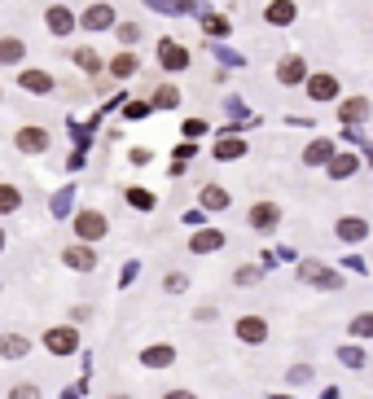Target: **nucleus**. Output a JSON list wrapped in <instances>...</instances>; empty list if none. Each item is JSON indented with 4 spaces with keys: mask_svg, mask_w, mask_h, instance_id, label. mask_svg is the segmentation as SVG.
Returning a JSON list of instances; mask_svg holds the SVG:
<instances>
[{
    "mask_svg": "<svg viewBox=\"0 0 373 399\" xmlns=\"http://www.w3.org/2000/svg\"><path fill=\"white\" fill-rule=\"evenodd\" d=\"M303 276H307V281H316V286H338V276L321 272V263H303Z\"/></svg>",
    "mask_w": 373,
    "mask_h": 399,
    "instance_id": "24",
    "label": "nucleus"
},
{
    "mask_svg": "<svg viewBox=\"0 0 373 399\" xmlns=\"http://www.w3.org/2000/svg\"><path fill=\"white\" fill-rule=\"evenodd\" d=\"M27 57V44L18 40V36H5L0 40V66H18Z\"/></svg>",
    "mask_w": 373,
    "mask_h": 399,
    "instance_id": "11",
    "label": "nucleus"
},
{
    "mask_svg": "<svg viewBox=\"0 0 373 399\" xmlns=\"http://www.w3.org/2000/svg\"><path fill=\"white\" fill-rule=\"evenodd\" d=\"M202 132H206L202 119H189V123H185V136H202Z\"/></svg>",
    "mask_w": 373,
    "mask_h": 399,
    "instance_id": "33",
    "label": "nucleus"
},
{
    "mask_svg": "<svg viewBox=\"0 0 373 399\" xmlns=\"http://www.w3.org/2000/svg\"><path fill=\"white\" fill-rule=\"evenodd\" d=\"M13 145H18L22 154H40V149H48V132L44 127H22L18 136H13Z\"/></svg>",
    "mask_w": 373,
    "mask_h": 399,
    "instance_id": "8",
    "label": "nucleus"
},
{
    "mask_svg": "<svg viewBox=\"0 0 373 399\" xmlns=\"http://www.w3.org/2000/svg\"><path fill=\"white\" fill-rule=\"evenodd\" d=\"M233 334L246 346H259V342H268V321L264 316H241V321L233 325Z\"/></svg>",
    "mask_w": 373,
    "mask_h": 399,
    "instance_id": "3",
    "label": "nucleus"
},
{
    "mask_svg": "<svg viewBox=\"0 0 373 399\" xmlns=\"http://www.w3.org/2000/svg\"><path fill=\"white\" fill-rule=\"evenodd\" d=\"M365 232H369L365 220H338V237H343V241H360Z\"/></svg>",
    "mask_w": 373,
    "mask_h": 399,
    "instance_id": "18",
    "label": "nucleus"
},
{
    "mask_svg": "<svg viewBox=\"0 0 373 399\" xmlns=\"http://www.w3.org/2000/svg\"><path fill=\"white\" fill-rule=\"evenodd\" d=\"M338 114H343V119L347 123H360L365 119V114H369V102H365V97H356V102H347L343 110H338Z\"/></svg>",
    "mask_w": 373,
    "mask_h": 399,
    "instance_id": "20",
    "label": "nucleus"
},
{
    "mask_svg": "<svg viewBox=\"0 0 373 399\" xmlns=\"http://www.w3.org/2000/svg\"><path fill=\"white\" fill-rule=\"evenodd\" d=\"M264 18L272 27H286V22H295V0H272V5L264 9Z\"/></svg>",
    "mask_w": 373,
    "mask_h": 399,
    "instance_id": "12",
    "label": "nucleus"
},
{
    "mask_svg": "<svg viewBox=\"0 0 373 399\" xmlns=\"http://www.w3.org/2000/svg\"><path fill=\"white\" fill-rule=\"evenodd\" d=\"M330 172H334V176H351V172H356V158H351V154H338V158L330 162Z\"/></svg>",
    "mask_w": 373,
    "mask_h": 399,
    "instance_id": "28",
    "label": "nucleus"
},
{
    "mask_svg": "<svg viewBox=\"0 0 373 399\" xmlns=\"http://www.w3.org/2000/svg\"><path fill=\"white\" fill-rule=\"evenodd\" d=\"M233 154H241V141H224L220 145V158H233Z\"/></svg>",
    "mask_w": 373,
    "mask_h": 399,
    "instance_id": "32",
    "label": "nucleus"
},
{
    "mask_svg": "<svg viewBox=\"0 0 373 399\" xmlns=\"http://www.w3.org/2000/svg\"><path fill=\"white\" fill-rule=\"evenodd\" d=\"M27 351H31L27 338H18V334H0V356H5V360H18V356H27Z\"/></svg>",
    "mask_w": 373,
    "mask_h": 399,
    "instance_id": "14",
    "label": "nucleus"
},
{
    "mask_svg": "<svg viewBox=\"0 0 373 399\" xmlns=\"http://www.w3.org/2000/svg\"><path fill=\"white\" fill-rule=\"evenodd\" d=\"M9 399H44V391L36 382H18V386H9Z\"/></svg>",
    "mask_w": 373,
    "mask_h": 399,
    "instance_id": "23",
    "label": "nucleus"
},
{
    "mask_svg": "<svg viewBox=\"0 0 373 399\" xmlns=\"http://www.w3.org/2000/svg\"><path fill=\"white\" fill-rule=\"evenodd\" d=\"M220 241H224V237H220V232H216V228H211V232H202V237H193L189 246H193V251H216V246H220Z\"/></svg>",
    "mask_w": 373,
    "mask_h": 399,
    "instance_id": "27",
    "label": "nucleus"
},
{
    "mask_svg": "<svg viewBox=\"0 0 373 399\" xmlns=\"http://www.w3.org/2000/svg\"><path fill=\"white\" fill-rule=\"evenodd\" d=\"M127 202H132L136 211H150V206H154V197L145 193V189H127Z\"/></svg>",
    "mask_w": 373,
    "mask_h": 399,
    "instance_id": "29",
    "label": "nucleus"
},
{
    "mask_svg": "<svg viewBox=\"0 0 373 399\" xmlns=\"http://www.w3.org/2000/svg\"><path fill=\"white\" fill-rule=\"evenodd\" d=\"M62 263L75 268V272H92L97 268V255L88 251V246H66V251H62Z\"/></svg>",
    "mask_w": 373,
    "mask_h": 399,
    "instance_id": "6",
    "label": "nucleus"
},
{
    "mask_svg": "<svg viewBox=\"0 0 373 399\" xmlns=\"http://www.w3.org/2000/svg\"><path fill=\"white\" fill-rule=\"evenodd\" d=\"M202 206L206 211H224V206H229V193H224L220 185H206L202 189Z\"/></svg>",
    "mask_w": 373,
    "mask_h": 399,
    "instance_id": "17",
    "label": "nucleus"
},
{
    "mask_svg": "<svg viewBox=\"0 0 373 399\" xmlns=\"http://www.w3.org/2000/svg\"><path fill=\"white\" fill-rule=\"evenodd\" d=\"M158 57H163V66H167V71H185V48L181 44H163V48H158Z\"/></svg>",
    "mask_w": 373,
    "mask_h": 399,
    "instance_id": "16",
    "label": "nucleus"
},
{
    "mask_svg": "<svg viewBox=\"0 0 373 399\" xmlns=\"http://www.w3.org/2000/svg\"><path fill=\"white\" fill-rule=\"evenodd\" d=\"M277 220H281V206H277V202H255V206H251V228L272 232V228H277Z\"/></svg>",
    "mask_w": 373,
    "mask_h": 399,
    "instance_id": "5",
    "label": "nucleus"
},
{
    "mask_svg": "<svg viewBox=\"0 0 373 399\" xmlns=\"http://www.w3.org/2000/svg\"><path fill=\"white\" fill-rule=\"evenodd\" d=\"M307 373H312V369H307V364H295V369H290V382H295V386H299V382H307Z\"/></svg>",
    "mask_w": 373,
    "mask_h": 399,
    "instance_id": "34",
    "label": "nucleus"
},
{
    "mask_svg": "<svg viewBox=\"0 0 373 399\" xmlns=\"http://www.w3.org/2000/svg\"><path fill=\"white\" fill-rule=\"evenodd\" d=\"M136 36H141L136 22H123V27H119V40H123V44H136Z\"/></svg>",
    "mask_w": 373,
    "mask_h": 399,
    "instance_id": "31",
    "label": "nucleus"
},
{
    "mask_svg": "<svg viewBox=\"0 0 373 399\" xmlns=\"http://www.w3.org/2000/svg\"><path fill=\"white\" fill-rule=\"evenodd\" d=\"M171 360H176L171 346H145V351H141V364H145V369H167Z\"/></svg>",
    "mask_w": 373,
    "mask_h": 399,
    "instance_id": "13",
    "label": "nucleus"
},
{
    "mask_svg": "<svg viewBox=\"0 0 373 399\" xmlns=\"http://www.w3.org/2000/svg\"><path fill=\"white\" fill-rule=\"evenodd\" d=\"M307 97H312V102H334L338 97V79L334 75H312L307 79Z\"/></svg>",
    "mask_w": 373,
    "mask_h": 399,
    "instance_id": "9",
    "label": "nucleus"
},
{
    "mask_svg": "<svg viewBox=\"0 0 373 399\" xmlns=\"http://www.w3.org/2000/svg\"><path fill=\"white\" fill-rule=\"evenodd\" d=\"M106 228H110V220H106L101 211H79L75 215V237L79 241H101Z\"/></svg>",
    "mask_w": 373,
    "mask_h": 399,
    "instance_id": "1",
    "label": "nucleus"
},
{
    "mask_svg": "<svg viewBox=\"0 0 373 399\" xmlns=\"http://www.w3.org/2000/svg\"><path fill=\"white\" fill-rule=\"evenodd\" d=\"M0 246H5V232H0Z\"/></svg>",
    "mask_w": 373,
    "mask_h": 399,
    "instance_id": "37",
    "label": "nucleus"
},
{
    "mask_svg": "<svg viewBox=\"0 0 373 399\" xmlns=\"http://www.w3.org/2000/svg\"><path fill=\"white\" fill-rule=\"evenodd\" d=\"M163 399H198V395H193V391H167Z\"/></svg>",
    "mask_w": 373,
    "mask_h": 399,
    "instance_id": "35",
    "label": "nucleus"
},
{
    "mask_svg": "<svg viewBox=\"0 0 373 399\" xmlns=\"http://www.w3.org/2000/svg\"><path fill=\"white\" fill-rule=\"evenodd\" d=\"M44 346L53 356H75L79 351V334L71 325H53V329H44Z\"/></svg>",
    "mask_w": 373,
    "mask_h": 399,
    "instance_id": "2",
    "label": "nucleus"
},
{
    "mask_svg": "<svg viewBox=\"0 0 373 399\" xmlns=\"http://www.w3.org/2000/svg\"><path fill=\"white\" fill-rule=\"evenodd\" d=\"M79 27H88V31H106V27H115V9H110V5H88V9H84V18H79Z\"/></svg>",
    "mask_w": 373,
    "mask_h": 399,
    "instance_id": "7",
    "label": "nucleus"
},
{
    "mask_svg": "<svg viewBox=\"0 0 373 399\" xmlns=\"http://www.w3.org/2000/svg\"><path fill=\"white\" fill-rule=\"evenodd\" d=\"M110 399H132V395H110Z\"/></svg>",
    "mask_w": 373,
    "mask_h": 399,
    "instance_id": "36",
    "label": "nucleus"
},
{
    "mask_svg": "<svg viewBox=\"0 0 373 399\" xmlns=\"http://www.w3.org/2000/svg\"><path fill=\"white\" fill-rule=\"evenodd\" d=\"M176 102H181V88H171V84H163V88H154V106H163V110H171Z\"/></svg>",
    "mask_w": 373,
    "mask_h": 399,
    "instance_id": "22",
    "label": "nucleus"
},
{
    "mask_svg": "<svg viewBox=\"0 0 373 399\" xmlns=\"http://www.w3.org/2000/svg\"><path fill=\"white\" fill-rule=\"evenodd\" d=\"M307 75V66H303V57H286L281 66H277V79L281 84H299V79Z\"/></svg>",
    "mask_w": 373,
    "mask_h": 399,
    "instance_id": "15",
    "label": "nucleus"
},
{
    "mask_svg": "<svg viewBox=\"0 0 373 399\" xmlns=\"http://www.w3.org/2000/svg\"><path fill=\"white\" fill-rule=\"evenodd\" d=\"M71 57H75V66H79V71H101V57H97L92 48H75Z\"/></svg>",
    "mask_w": 373,
    "mask_h": 399,
    "instance_id": "21",
    "label": "nucleus"
},
{
    "mask_svg": "<svg viewBox=\"0 0 373 399\" xmlns=\"http://www.w3.org/2000/svg\"><path fill=\"white\" fill-rule=\"evenodd\" d=\"M18 206H22V193L13 185H0V215H13Z\"/></svg>",
    "mask_w": 373,
    "mask_h": 399,
    "instance_id": "19",
    "label": "nucleus"
},
{
    "mask_svg": "<svg viewBox=\"0 0 373 399\" xmlns=\"http://www.w3.org/2000/svg\"><path fill=\"white\" fill-rule=\"evenodd\" d=\"M351 338H373V312H365V316L351 321Z\"/></svg>",
    "mask_w": 373,
    "mask_h": 399,
    "instance_id": "25",
    "label": "nucleus"
},
{
    "mask_svg": "<svg viewBox=\"0 0 373 399\" xmlns=\"http://www.w3.org/2000/svg\"><path fill=\"white\" fill-rule=\"evenodd\" d=\"M44 27L53 31V36H71V31H75L79 22H75V13H71L66 5H48V13H44Z\"/></svg>",
    "mask_w": 373,
    "mask_h": 399,
    "instance_id": "4",
    "label": "nucleus"
},
{
    "mask_svg": "<svg viewBox=\"0 0 373 399\" xmlns=\"http://www.w3.org/2000/svg\"><path fill=\"white\" fill-rule=\"evenodd\" d=\"M321 158H330V141H316L312 149H307V162H321Z\"/></svg>",
    "mask_w": 373,
    "mask_h": 399,
    "instance_id": "30",
    "label": "nucleus"
},
{
    "mask_svg": "<svg viewBox=\"0 0 373 399\" xmlns=\"http://www.w3.org/2000/svg\"><path fill=\"white\" fill-rule=\"evenodd\" d=\"M119 79H127V75H136V57L132 53H123V57H115V66H110Z\"/></svg>",
    "mask_w": 373,
    "mask_h": 399,
    "instance_id": "26",
    "label": "nucleus"
},
{
    "mask_svg": "<svg viewBox=\"0 0 373 399\" xmlns=\"http://www.w3.org/2000/svg\"><path fill=\"white\" fill-rule=\"evenodd\" d=\"M18 84H22L27 92L44 97V92H53V75H44V71H22V75H18Z\"/></svg>",
    "mask_w": 373,
    "mask_h": 399,
    "instance_id": "10",
    "label": "nucleus"
}]
</instances>
